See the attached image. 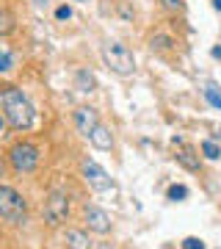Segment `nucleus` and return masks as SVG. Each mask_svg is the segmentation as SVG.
Segmentation results:
<instances>
[{
  "instance_id": "f257e3e1",
  "label": "nucleus",
  "mask_w": 221,
  "mask_h": 249,
  "mask_svg": "<svg viewBox=\"0 0 221 249\" xmlns=\"http://www.w3.org/2000/svg\"><path fill=\"white\" fill-rule=\"evenodd\" d=\"M0 108H3V116L6 122L14 127V130H28L34 124V106L28 103V97L22 94V89L17 86H3L0 89Z\"/></svg>"
},
{
  "instance_id": "f03ea898",
  "label": "nucleus",
  "mask_w": 221,
  "mask_h": 249,
  "mask_svg": "<svg viewBox=\"0 0 221 249\" xmlns=\"http://www.w3.org/2000/svg\"><path fill=\"white\" fill-rule=\"evenodd\" d=\"M25 211L28 205L17 188L0 186V219H6L9 224H22L25 222Z\"/></svg>"
},
{
  "instance_id": "7ed1b4c3",
  "label": "nucleus",
  "mask_w": 221,
  "mask_h": 249,
  "mask_svg": "<svg viewBox=\"0 0 221 249\" xmlns=\"http://www.w3.org/2000/svg\"><path fill=\"white\" fill-rule=\"evenodd\" d=\"M102 61L111 67V72L122 75V78H127V75L136 72V58H133V53L124 45H119V42H111V45L102 47Z\"/></svg>"
},
{
  "instance_id": "20e7f679",
  "label": "nucleus",
  "mask_w": 221,
  "mask_h": 249,
  "mask_svg": "<svg viewBox=\"0 0 221 249\" xmlns=\"http://www.w3.org/2000/svg\"><path fill=\"white\" fill-rule=\"evenodd\" d=\"M9 160H11V166H14V172H34L36 166H39V150H36L34 144H14L9 150Z\"/></svg>"
},
{
  "instance_id": "39448f33",
  "label": "nucleus",
  "mask_w": 221,
  "mask_h": 249,
  "mask_svg": "<svg viewBox=\"0 0 221 249\" xmlns=\"http://www.w3.org/2000/svg\"><path fill=\"white\" fill-rule=\"evenodd\" d=\"M67 219H69V199L61 191H53V194L47 196V202H44V222L50 224V227H58Z\"/></svg>"
},
{
  "instance_id": "423d86ee",
  "label": "nucleus",
  "mask_w": 221,
  "mask_h": 249,
  "mask_svg": "<svg viewBox=\"0 0 221 249\" xmlns=\"http://www.w3.org/2000/svg\"><path fill=\"white\" fill-rule=\"evenodd\" d=\"M80 172H83V180H86L94 191H111V188H114V180L108 178V172L100 166L97 160L86 158L80 163Z\"/></svg>"
},
{
  "instance_id": "0eeeda50",
  "label": "nucleus",
  "mask_w": 221,
  "mask_h": 249,
  "mask_svg": "<svg viewBox=\"0 0 221 249\" xmlns=\"http://www.w3.org/2000/svg\"><path fill=\"white\" fill-rule=\"evenodd\" d=\"M100 124V119H97V111L91 106H80L78 111H75V130H78L80 136H91V130Z\"/></svg>"
},
{
  "instance_id": "6e6552de",
  "label": "nucleus",
  "mask_w": 221,
  "mask_h": 249,
  "mask_svg": "<svg viewBox=\"0 0 221 249\" xmlns=\"http://www.w3.org/2000/svg\"><path fill=\"white\" fill-rule=\"evenodd\" d=\"M86 222H88V230L100 232V235H105L111 230V219L102 208H86Z\"/></svg>"
},
{
  "instance_id": "1a4fd4ad",
  "label": "nucleus",
  "mask_w": 221,
  "mask_h": 249,
  "mask_svg": "<svg viewBox=\"0 0 221 249\" xmlns=\"http://www.w3.org/2000/svg\"><path fill=\"white\" fill-rule=\"evenodd\" d=\"M177 147H180V150H177V163H180L183 169H188V172L199 169V155H196L194 147H186V142L177 144Z\"/></svg>"
},
{
  "instance_id": "9d476101",
  "label": "nucleus",
  "mask_w": 221,
  "mask_h": 249,
  "mask_svg": "<svg viewBox=\"0 0 221 249\" xmlns=\"http://www.w3.org/2000/svg\"><path fill=\"white\" fill-rule=\"evenodd\" d=\"M88 139H91V144H94L97 150H111V147H114V136H111V130H108L105 124H97Z\"/></svg>"
},
{
  "instance_id": "9b49d317",
  "label": "nucleus",
  "mask_w": 221,
  "mask_h": 249,
  "mask_svg": "<svg viewBox=\"0 0 221 249\" xmlns=\"http://www.w3.org/2000/svg\"><path fill=\"white\" fill-rule=\"evenodd\" d=\"M64 244H67V249H91V241L83 230H67Z\"/></svg>"
},
{
  "instance_id": "f8f14e48",
  "label": "nucleus",
  "mask_w": 221,
  "mask_h": 249,
  "mask_svg": "<svg viewBox=\"0 0 221 249\" xmlns=\"http://www.w3.org/2000/svg\"><path fill=\"white\" fill-rule=\"evenodd\" d=\"M94 86H97V80H94V75L88 70H78L75 72V89L78 91H94Z\"/></svg>"
},
{
  "instance_id": "ddd939ff",
  "label": "nucleus",
  "mask_w": 221,
  "mask_h": 249,
  "mask_svg": "<svg viewBox=\"0 0 221 249\" xmlns=\"http://www.w3.org/2000/svg\"><path fill=\"white\" fill-rule=\"evenodd\" d=\"M14 28H17V19H14V14L6 9H0V36H9L14 34Z\"/></svg>"
},
{
  "instance_id": "4468645a",
  "label": "nucleus",
  "mask_w": 221,
  "mask_h": 249,
  "mask_svg": "<svg viewBox=\"0 0 221 249\" xmlns=\"http://www.w3.org/2000/svg\"><path fill=\"white\" fill-rule=\"evenodd\" d=\"M202 155L207 160H219L221 158V147L213 142V139H204V142H202Z\"/></svg>"
},
{
  "instance_id": "2eb2a0df",
  "label": "nucleus",
  "mask_w": 221,
  "mask_h": 249,
  "mask_svg": "<svg viewBox=\"0 0 221 249\" xmlns=\"http://www.w3.org/2000/svg\"><path fill=\"white\" fill-rule=\"evenodd\" d=\"M204 97H207V103H210V106L221 108V91H219V86H216V83H207V86H204Z\"/></svg>"
},
{
  "instance_id": "dca6fc26",
  "label": "nucleus",
  "mask_w": 221,
  "mask_h": 249,
  "mask_svg": "<svg viewBox=\"0 0 221 249\" xmlns=\"http://www.w3.org/2000/svg\"><path fill=\"white\" fill-rule=\"evenodd\" d=\"M171 47H174V39L171 36H163V34L152 36V50H171Z\"/></svg>"
},
{
  "instance_id": "f3484780",
  "label": "nucleus",
  "mask_w": 221,
  "mask_h": 249,
  "mask_svg": "<svg viewBox=\"0 0 221 249\" xmlns=\"http://www.w3.org/2000/svg\"><path fill=\"white\" fill-rule=\"evenodd\" d=\"M186 196H188V188L186 186H171V188H169V199H174V202H177V199H186Z\"/></svg>"
},
{
  "instance_id": "a211bd4d",
  "label": "nucleus",
  "mask_w": 221,
  "mask_h": 249,
  "mask_svg": "<svg viewBox=\"0 0 221 249\" xmlns=\"http://www.w3.org/2000/svg\"><path fill=\"white\" fill-rule=\"evenodd\" d=\"M183 249H204V241H199V238H186V241H183Z\"/></svg>"
},
{
  "instance_id": "6ab92c4d",
  "label": "nucleus",
  "mask_w": 221,
  "mask_h": 249,
  "mask_svg": "<svg viewBox=\"0 0 221 249\" xmlns=\"http://www.w3.org/2000/svg\"><path fill=\"white\" fill-rule=\"evenodd\" d=\"M69 17H72L69 6H58V9H55V19H69Z\"/></svg>"
},
{
  "instance_id": "aec40b11",
  "label": "nucleus",
  "mask_w": 221,
  "mask_h": 249,
  "mask_svg": "<svg viewBox=\"0 0 221 249\" xmlns=\"http://www.w3.org/2000/svg\"><path fill=\"white\" fill-rule=\"evenodd\" d=\"M9 70H11V55L0 53V72H9Z\"/></svg>"
},
{
  "instance_id": "412c9836",
  "label": "nucleus",
  "mask_w": 221,
  "mask_h": 249,
  "mask_svg": "<svg viewBox=\"0 0 221 249\" xmlns=\"http://www.w3.org/2000/svg\"><path fill=\"white\" fill-rule=\"evenodd\" d=\"M160 3H163L169 11H180L183 9V0H160Z\"/></svg>"
},
{
  "instance_id": "4be33fe9",
  "label": "nucleus",
  "mask_w": 221,
  "mask_h": 249,
  "mask_svg": "<svg viewBox=\"0 0 221 249\" xmlns=\"http://www.w3.org/2000/svg\"><path fill=\"white\" fill-rule=\"evenodd\" d=\"M210 55H213V58H221V47H213V53H210Z\"/></svg>"
},
{
  "instance_id": "5701e85b",
  "label": "nucleus",
  "mask_w": 221,
  "mask_h": 249,
  "mask_svg": "<svg viewBox=\"0 0 221 249\" xmlns=\"http://www.w3.org/2000/svg\"><path fill=\"white\" fill-rule=\"evenodd\" d=\"M213 9H216V11H221V0H213Z\"/></svg>"
},
{
  "instance_id": "b1692460",
  "label": "nucleus",
  "mask_w": 221,
  "mask_h": 249,
  "mask_svg": "<svg viewBox=\"0 0 221 249\" xmlns=\"http://www.w3.org/2000/svg\"><path fill=\"white\" fill-rule=\"evenodd\" d=\"M3 127H6V119H3V116H0V133H3Z\"/></svg>"
},
{
  "instance_id": "393cba45",
  "label": "nucleus",
  "mask_w": 221,
  "mask_h": 249,
  "mask_svg": "<svg viewBox=\"0 0 221 249\" xmlns=\"http://www.w3.org/2000/svg\"><path fill=\"white\" fill-rule=\"evenodd\" d=\"M36 6H47V0H34Z\"/></svg>"
},
{
  "instance_id": "a878e982",
  "label": "nucleus",
  "mask_w": 221,
  "mask_h": 249,
  "mask_svg": "<svg viewBox=\"0 0 221 249\" xmlns=\"http://www.w3.org/2000/svg\"><path fill=\"white\" fill-rule=\"evenodd\" d=\"M0 178H3V160H0Z\"/></svg>"
},
{
  "instance_id": "bb28decb",
  "label": "nucleus",
  "mask_w": 221,
  "mask_h": 249,
  "mask_svg": "<svg viewBox=\"0 0 221 249\" xmlns=\"http://www.w3.org/2000/svg\"><path fill=\"white\" fill-rule=\"evenodd\" d=\"M78 3H88V0H78Z\"/></svg>"
}]
</instances>
